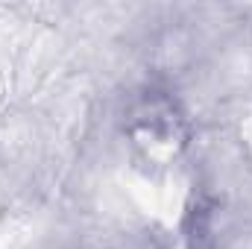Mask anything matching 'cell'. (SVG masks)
Wrapping results in <instances>:
<instances>
[{
    "instance_id": "1",
    "label": "cell",
    "mask_w": 252,
    "mask_h": 249,
    "mask_svg": "<svg viewBox=\"0 0 252 249\" xmlns=\"http://www.w3.org/2000/svg\"><path fill=\"white\" fill-rule=\"evenodd\" d=\"M129 132H132V144L153 164H167L185 147V124H182V115L173 109V103L158 100V97H150L132 115Z\"/></svg>"
},
{
    "instance_id": "2",
    "label": "cell",
    "mask_w": 252,
    "mask_h": 249,
    "mask_svg": "<svg viewBox=\"0 0 252 249\" xmlns=\"http://www.w3.org/2000/svg\"><path fill=\"white\" fill-rule=\"evenodd\" d=\"M250 124H252V121H250Z\"/></svg>"
}]
</instances>
